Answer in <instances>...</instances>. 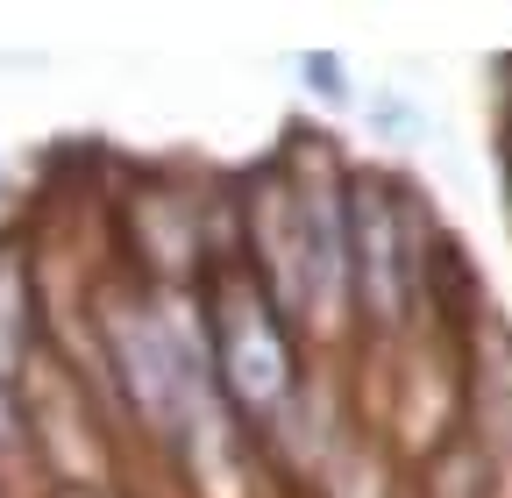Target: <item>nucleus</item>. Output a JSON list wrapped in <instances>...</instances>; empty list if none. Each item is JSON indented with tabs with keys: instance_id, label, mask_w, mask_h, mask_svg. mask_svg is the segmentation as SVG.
Returning a JSON list of instances; mask_svg holds the SVG:
<instances>
[{
	"instance_id": "obj_1",
	"label": "nucleus",
	"mask_w": 512,
	"mask_h": 498,
	"mask_svg": "<svg viewBox=\"0 0 512 498\" xmlns=\"http://www.w3.org/2000/svg\"><path fill=\"white\" fill-rule=\"evenodd\" d=\"M221 378L242 413H278L292 399V349L256 278H235L221 299Z\"/></svg>"
},
{
	"instance_id": "obj_2",
	"label": "nucleus",
	"mask_w": 512,
	"mask_h": 498,
	"mask_svg": "<svg viewBox=\"0 0 512 498\" xmlns=\"http://www.w3.org/2000/svg\"><path fill=\"white\" fill-rule=\"evenodd\" d=\"M349 292L377 328H399L406 292H413V249H406V214L392 185H349Z\"/></svg>"
},
{
	"instance_id": "obj_3",
	"label": "nucleus",
	"mask_w": 512,
	"mask_h": 498,
	"mask_svg": "<svg viewBox=\"0 0 512 498\" xmlns=\"http://www.w3.org/2000/svg\"><path fill=\"white\" fill-rule=\"evenodd\" d=\"M22 349H29V292H22V271L0 257V385L22 370Z\"/></svg>"
},
{
	"instance_id": "obj_4",
	"label": "nucleus",
	"mask_w": 512,
	"mask_h": 498,
	"mask_svg": "<svg viewBox=\"0 0 512 498\" xmlns=\"http://www.w3.org/2000/svg\"><path fill=\"white\" fill-rule=\"evenodd\" d=\"M22 442V413H15V385H0V449Z\"/></svg>"
},
{
	"instance_id": "obj_5",
	"label": "nucleus",
	"mask_w": 512,
	"mask_h": 498,
	"mask_svg": "<svg viewBox=\"0 0 512 498\" xmlns=\"http://www.w3.org/2000/svg\"><path fill=\"white\" fill-rule=\"evenodd\" d=\"M377 129L384 136H420V114L413 107H377Z\"/></svg>"
}]
</instances>
